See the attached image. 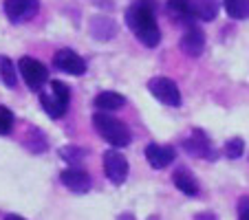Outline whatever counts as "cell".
<instances>
[{"label":"cell","instance_id":"cell-1","mask_svg":"<svg viewBox=\"0 0 249 220\" xmlns=\"http://www.w3.org/2000/svg\"><path fill=\"white\" fill-rule=\"evenodd\" d=\"M126 24L141 44L148 49L159 47L161 31L155 18V0H135L126 11Z\"/></svg>","mask_w":249,"mask_h":220},{"label":"cell","instance_id":"cell-2","mask_svg":"<svg viewBox=\"0 0 249 220\" xmlns=\"http://www.w3.org/2000/svg\"><path fill=\"white\" fill-rule=\"evenodd\" d=\"M93 126L97 130V135L102 136L104 141H108L113 148H126L132 141V135L128 130V126L124 121H119L117 117L108 113H95L93 115Z\"/></svg>","mask_w":249,"mask_h":220},{"label":"cell","instance_id":"cell-3","mask_svg":"<svg viewBox=\"0 0 249 220\" xmlns=\"http://www.w3.org/2000/svg\"><path fill=\"white\" fill-rule=\"evenodd\" d=\"M71 102V90L62 82H51V90L49 93H40V103H42L44 113L51 119H60L66 113Z\"/></svg>","mask_w":249,"mask_h":220},{"label":"cell","instance_id":"cell-4","mask_svg":"<svg viewBox=\"0 0 249 220\" xmlns=\"http://www.w3.org/2000/svg\"><path fill=\"white\" fill-rule=\"evenodd\" d=\"M18 70H20V77L24 80V84L29 86V90H42V86L49 80V73L42 62L33 60L29 55L18 60Z\"/></svg>","mask_w":249,"mask_h":220},{"label":"cell","instance_id":"cell-5","mask_svg":"<svg viewBox=\"0 0 249 220\" xmlns=\"http://www.w3.org/2000/svg\"><path fill=\"white\" fill-rule=\"evenodd\" d=\"M148 90H150L152 97L159 99L165 106H174V108L181 106V90L170 77H163V75L152 77V80L148 82Z\"/></svg>","mask_w":249,"mask_h":220},{"label":"cell","instance_id":"cell-6","mask_svg":"<svg viewBox=\"0 0 249 220\" xmlns=\"http://www.w3.org/2000/svg\"><path fill=\"white\" fill-rule=\"evenodd\" d=\"M104 172H106V178L113 185H124L128 178V172H130L128 159L119 150L104 152Z\"/></svg>","mask_w":249,"mask_h":220},{"label":"cell","instance_id":"cell-7","mask_svg":"<svg viewBox=\"0 0 249 220\" xmlns=\"http://www.w3.org/2000/svg\"><path fill=\"white\" fill-rule=\"evenodd\" d=\"M181 145H183V150L188 152L190 156H196V159H210V161L216 159V152H214V148H212L210 136H207L203 130H198V128H194V130L183 139Z\"/></svg>","mask_w":249,"mask_h":220},{"label":"cell","instance_id":"cell-8","mask_svg":"<svg viewBox=\"0 0 249 220\" xmlns=\"http://www.w3.org/2000/svg\"><path fill=\"white\" fill-rule=\"evenodd\" d=\"M5 14L11 22H27L40 11V0H5Z\"/></svg>","mask_w":249,"mask_h":220},{"label":"cell","instance_id":"cell-9","mask_svg":"<svg viewBox=\"0 0 249 220\" xmlns=\"http://www.w3.org/2000/svg\"><path fill=\"white\" fill-rule=\"evenodd\" d=\"M53 64L55 68H60L62 73H69V75H82L86 70V62L73 49H60L53 57Z\"/></svg>","mask_w":249,"mask_h":220},{"label":"cell","instance_id":"cell-10","mask_svg":"<svg viewBox=\"0 0 249 220\" xmlns=\"http://www.w3.org/2000/svg\"><path fill=\"white\" fill-rule=\"evenodd\" d=\"M60 181L66 189L75 194H86L90 189V174L82 168H66L60 174Z\"/></svg>","mask_w":249,"mask_h":220},{"label":"cell","instance_id":"cell-11","mask_svg":"<svg viewBox=\"0 0 249 220\" xmlns=\"http://www.w3.org/2000/svg\"><path fill=\"white\" fill-rule=\"evenodd\" d=\"M146 159L155 169H163L177 159V150H174L172 145L148 143L146 145Z\"/></svg>","mask_w":249,"mask_h":220},{"label":"cell","instance_id":"cell-12","mask_svg":"<svg viewBox=\"0 0 249 220\" xmlns=\"http://www.w3.org/2000/svg\"><path fill=\"white\" fill-rule=\"evenodd\" d=\"M179 44H181V51L188 57H198L205 51V33L198 27H190L188 31L183 33V38H181Z\"/></svg>","mask_w":249,"mask_h":220},{"label":"cell","instance_id":"cell-13","mask_svg":"<svg viewBox=\"0 0 249 220\" xmlns=\"http://www.w3.org/2000/svg\"><path fill=\"white\" fill-rule=\"evenodd\" d=\"M168 11L172 18L183 20V22L196 20V5H194V0H168Z\"/></svg>","mask_w":249,"mask_h":220},{"label":"cell","instance_id":"cell-14","mask_svg":"<svg viewBox=\"0 0 249 220\" xmlns=\"http://www.w3.org/2000/svg\"><path fill=\"white\" fill-rule=\"evenodd\" d=\"M90 33H93V38L97 40H110L115 38V33H117V24H115V20L110 18H104V16H95L93 20H90Z\"/></svg>","mask_w":249,"mask_h":220},{"label":"cell","instance_id":"cell-15","mask_svg":"<svg viewBox=\"0 0 249 220\" xmlns=\"http://www.w3.org/2000/svg\"><path fill=\"white\" fill-rule=\"evenodd\" d=\"M93 103L97 110H102V113H110V110L122 108L124 103H126V99H124V95L115 93V90H102V93L95 97Z\"/></svg>","mask_w":249,"mask_h":220},{"label":"cell","instance_id":"cell-16","mask_svg":"<svg viewBox=\"0 0 249 220\" xmlns=\"http://www.w3.org/2000/svg\"><path fill=\"white\" fill-rule=\"evenodd\" d=\"M172 183L177 185L179 192H183L185 196H198V183L188 169H179L172 174Z\"/></svg>","mask_w":249,"mask_h":220},{"label":"cell","instance_id":"cell-17","mask_svg":"<svg viewBox=\"0 0 249 220\" xmlns=\"http://www.w3.org/2000/svg\"><path fill=\"white\" fill-rule=\"evenodd\" d=\"M0 77L5 82L7 88H16L18 77H16V64L7 55H0Z\"/></svg>","mask_w":249,"mask_h":220},{"label":"cell","instance_id":"cell-18","mask_svg":"<svg viewBox=\"0 0 249 220\" xmlns=\"http://www.w3.org/2000/svg\"><path fill=\"white\" fill-rule=\"evenodd\" d=\"M225 11L230 18L234 20H245L249 18V0H225Z\"/></svg>","mask_w":249,"mask_h":220},{"label":"cell","instance_id":"cell-19","mask_svg":"<svg viewBox=\"0 0 249 220\" xmlns=\"http://www.w3.org/2000/svg\"><path fill=\"white\" fill-rule=\"evenodd\" d=\"M196 5V18L201 20H214L218 14V7L214 0H198V2H194Z\"/></svg>","mask_w":249,"mask_h":220},{"label":"cell","instance_id":"cell-20","mask_svg":"<svg viewBox=\"0 0 249 220\" xmlns=\"http://www.w3.org/2000/svg\"><path fill=\"white\" fill-rule=\"evenodd\" d=\"M27 145H29V150H31V152L40 154V152L47 150V136H44L42 132L38 130V128H33V130L29 132V141H27Z\"/></svg>","mask_w":249,"mask_h":220},{"label":"cell","instance_id":"cell-21","mask_svg":"<svg viewBox=\"0 0 249 220\" xmlns=\"http://www.w3.org/2000/svg\"><path fill=\"white\" fill-rule=\"evenodd\" d=\"M223 152H225V156L227 159H231V161L240 159V156L245 154V141L240 139V136H234V139H230L225 143V150Z\"/></svg>","mask_w":249,"mask_h":220},{"label":"cell","instance_id":"cell-22","mask_svg":"<svg viewBox=\"0 0 249 220\" xmlns=\"http://www.w3.org/2000/svg\"><path fill=\"white\" fill-rule=\"evenodd\" d=\"M60 156L64 161H69L71 165H77L82 159L86 156V150H82V148H77V145H64L60 150Z\"/></svg>","mask_w":249,"mask_h":220},{"label":"cell","instance_id":"cell-23","mask_svg":"<svg viewBox=\"0 0 249 220\" xmlns=\"http://www.w3.org/2000/svg\"><path fill=\"white\" fill-rule=\"evenodd\" d=\"M11 128H14V113L7 106H0V135H9Z\"/></svg>","mask_w":249,"mask_h":220},{"label":"cell","instance_id":"cell-24","mask_svg":"<svg viewBox=\"0 0 249 220\" xmlns=\"http://www.w3.org/2000/svg\"><path fill=\"white\" fill-rule=\"evenodd\" d=\"M238 220H249V196L238 201Z\"/></svg>","mask_w":249,"mask_h":220},{"label":"cell","instance_id":"cell-25","mask_svg":"<svg viewBox=\"0 0 249 220\" xmlns=\"http://www.w3.org/2000/svg\"><path fill=\"white\" fill-rule=\"evenodd\" d=\"M194 220H218L214 214H210V211H201V214L194 216Z\"/></svg>","mask_w":249,"mask_h":220},{"label":"cell","instance_id":"cell-26","mask_svg":"<svg viewBox=\"0 0 249 220\" xmlns=\"http://www.w3.org/2000/svg\"><path fill=\"white\" fill-rule=\"evenodd\" d=\"M117 220H137V218H135V216H132V214H122ZM150 220H157V218H155V216H152Z\"/></svg>","mask_w":249,"mask_h":220},{"label":"cell","instance_id":"cell-27","mask_svg":"<svg viewBox=\"0 0 249 220\" xmlns=\"http://www.w3.org/2000/svg\"><path fill=\"white\" fill-rule=\"evenodd\" d=\"M5 220H27V218H22V216H18V214H7Z\"/></svg>","mask_w":249,"mask_h":220}]
</instances>
